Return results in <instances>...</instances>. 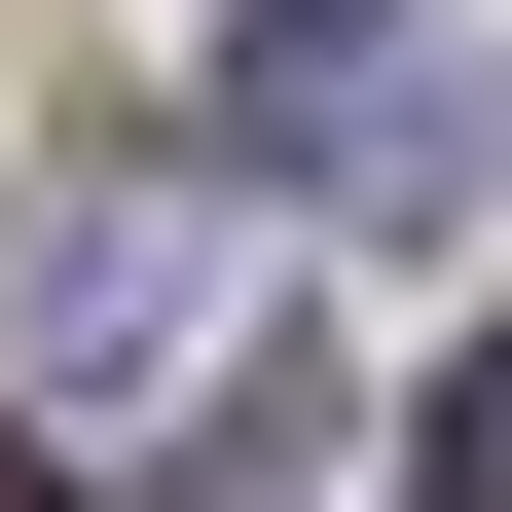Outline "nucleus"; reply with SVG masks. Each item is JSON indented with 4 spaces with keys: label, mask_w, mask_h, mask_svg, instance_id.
Here are the masks:
<instances>
[{
    "label": "nucleus",
    "mask_w": 512,
    "mask_h": 512,
    "mask_svg": "<svg viewBox=\"0 0 512 512\" xmlns=\"http://www.w3.org/2000/svg\"><path fill=\"white\" fill-rule=\"evenodd\" d=\"M439 512H512V330H476V366H439Z\"/></svg>",
    "instance_id": "nucleus-2"
},
{
    "label": "nucleus",
    "mask_w": 512,
    "mask_h": 512,
    "mask_svg": "<svg viewBox=\"0 0 512 512\" xmlns=\"http://www.w3.org/2000/svg\"><path fill=\"white\" fill-rule=\"evenodd\" d=\"M220 147H256V183H330V220H366V183L439 147V74H403V0H256V37H220Z\"/></svg>",
    "instance_id": "nucleus-1"
}]
</instances>
